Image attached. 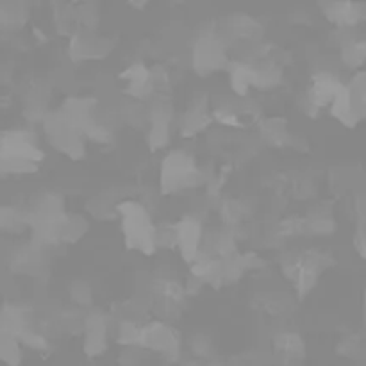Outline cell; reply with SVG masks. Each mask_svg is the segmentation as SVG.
Masks as SVG:
<instances>
[{
  "label": "cell",
  "instance_id": "22",
  "mask_svg": "<svg viewBox=\"0 0 366 366\" xmlns=\"http://www.w3.org/2000/svg\"><path fill=\"white\" fill-rule=\"evenodd\" d=\"M362 241H365V240H362V233L359 231L357 236H355V240H354V245H355V248H357V252H359V255H361V257L365 255V243H362Z\"/></svg>",
  "mask_w": 366,
  "mask_h": 366
},
{
  "label": "cell",
  "instance_id": "12",
  "mask_svg": "<svg viewBox=\"0 0 366 366\" xmlns=\"http://www.w3.org/2000/svg\"><path fill=\"white\" fill-rule=\"evenodd\" d=\"M347 88L348 102L352 106V111L357 116V120H361L365 116V74H357Z\"/></svg>",
  "mask_w": 366,
  "mask_h": 366
},
{
  "label": "cell",
  "instance_id": "1",
  "mask_svg": "<svg viewBox=\"0 0 366 366\" xmlns=\"http://www.w3.org/2000/svg\"><path fill=\"white\" fill-rule=\"evenodd\" d=\"M41 160L43 152L36 147L34 134L15 131L0 138V172L33 174Z\"/></svg>",
  "mask_w": 366,
  "mask_h": 366
},
{
  "label": "cell",
  "instance_id": "13",
  "mask_svg": "<svg viewBox=\"0 0 366 366\" xmlns=\"http://www.w3.org/2000/svg\"><path fill=\"white\" fill-rule=\"evenodd\" d=\"M231 81H233V88L236 89V93L245 95L248 86H255V70L247 65H234V68L231 70Z\"/></svg>",
  "mask_w": 366,
  "mask_h": 366
},
{
  "label": "cell",
  "instance_id": "7",
  "mask_svg": "<svg viewBox=\"0 0 366 366\" xmlns=\"http://www.w3.org/2000/svg\"><path fill=\"white\" fill-rule=\"evenodd\" d=\"M343 84L331 74H318L313 79V86L309 89V104L316 109L323 108L327 104H333Z\"/></svg>",
  "mask_w": 366,
  "mask_h": 366
},
{
  "label": "cell",
  "instance_id": "8",
  "mask_svg": "<svg viewBox=\"0 0 366 366\" xmlns=\"http://www.w3.org/2000/svg\"><path fill=\"white\" fill-rule=\"evenodd\" d=\"M200 241V223L196 220L184 218L175 226V243L181 247L182 255L186 261H195L199 255Z\"/></svg>",
  "mask_w": 366,
  "mask_h": 366
},
{
  "label": "cell",
  "instance_id": "21",
  "mask_svg": "<svg viewBox=\"0 0 366 366\" xmlns=\"http://www.w3.org/2000/svg\"><path fill=\"white\" fill-rule=\"evenodd\" d=\"M16 220V215L13 209H8V207H4V209H0V227H9L13 226V222Z\"/></svg>",
  "mask_w": 366,
  "mask_h": 366
},
{
  "label": "cell",
  "instance_id": "16",
  "mask_svg": "<svg viewBox=\"0 0 366 366\" xmlns=\"http://www.w3.org/2000/svg\"><path fill=\"white\" fill-rule=\"evenodd\" d=\"M207 113H206V104H199L195 106V111H189L188 116H186V134H192L195 131H200L209 118H207Z\"/></svg>",
  "mask_w": 366,
  "mask_h": 366
},
{
  "label": "cell",
  "instance_id": "14",
  "mask_svg": "<svg viewBox=\"0 0 366 366\" xmlns=\"http://www.w3.org/2000/svg\"><path fill=\"white\" fill-rule=\"evenodd\" d=\"M0 359L9 365H16L20 361V350L16 345V338H13L8 331L0 327Z\"/></svg>",
  "mask_w": 366,
  "mask_h": 366
},
{
  "label": "cell",
  "instance_id": "19",
  "mask_svg": "<svg viewBox=\"0 0 366 366\" xmlns=\"http://www.w3.org/2000/svg\"><path fill=\"white\" fill-rule=\"evenodd\" d=\"M120 331H122V343L131 345L140 341V329H136V326L133 323H122Z\"/></svg>",
  "mask_w": 366,
  "mask_h": 366
},
{
  "label": "cell",
  "instance_id": "11",
  "mask_svg": "<svg viewBox=\"0 0 366 366\" xmlns=\"http://www.w3.org/2000/svg\"><path fill=\"white\" fill-rule=\"evenodd\" d=\"M120 77L129 81V93H133L138 99L148 95V93L152 92V88H154V82H152L150 79V72H148L143 65H133V67L127 68Z\"/></svg>",
  "mask_w": 366,
  "mask_h": 366
},
{
  "label": "cell",
  "instance_id": "17",
  "mask_svg": "<svg viewBox=\"0 0 366 366\" xmlns=\"http://www.w3.org/2000/svg\"><path fill=\"white\" fill-rule=\"evenodd\" d=\"M277 348L279 350L286 352L292 357H296V355H304V345L300 341L299 336L295 334H282V336L277 338Z\"/></svg>",
  "mask_w": 366,
  "mask_h": 366
},
{
  "label": "cell",
  "instance_id": "20",
  "mask_svg": "<svg viewBox=\"0 0 366 366\" xmlns=\"http://www.w3.org/2000/svg\"><path fill=\"white\" fill-rule=\"evenodd\" d=\"M215 115H216V118H218L222 123H226V126H240V120H238V115H234V113L216 111Z\"/></svg>",
  "mask_w": 366,
  "mask_h": 366
},
{
  "label": "cell",
  "instance_id": "10",
  "mask_svg": "<svg viewBox=\"0 0 366 366\" xmlns=\"http://www.w3.org/2000/svg\"><path fill=\"white\" fill-rule=\"evenodd\" d=\"M106 348V320L100 315H92L86 322L84 350L89 355H96Z\"/></svg>",
  "mask_w": 366,
  "mask_h": 366
},
{
  "label": "cell",
  "instance_id": "2",
  "mask_svg": "<svg viewBox=\"0 0 366 366\" xmlns=\"http://www.w3.org/2000/svg\"><path fill=\"white\" fill-rule=\"evenodd\" d=\"M118 211L122 213L123 218L122 227L127 247L138 248L145 254H152L155 248V229L145 207L136 202H122L118 206Z\"/></svg>",
  "mask_w": 366,
  "mask_h": 366
},
{
  "label": "cell",
  "instance_id": "9",
  "mask_svg": "<svg viewBox=\"0 0 366 366\" xmlns=\"http://www.w3.org/2000/svg\"><path fill=\"white\" fill-rule=\"evenodd\" d=\"M327 16L338 26H354L362 18L365 6L362 4H350V2H334V4H323Z\"/></svg>",
  "mask_w": 366,
  "mask_h": 366
},
{
  "label": "cell",
  "instance_id": "6",
  "mask_svg": "<svg viewBox=\"0 0 366 366\" xmlns=\"http://www.w3.org/2000/svg\"><path fill=\"white\" fill-rule=\"evenodd\" d=\"M140 345L152 348V350L163 352V354H177V338L170 327L163 323H152L147 329H140Z\"/></svg>",
  "mask_w": 366,
  "mask_h": 366
},
{
  "label": "cell",
  "instance_id": "15",
  "mask_svg": "<svg viewBox=\"0 0 366 366\" xmlns=\"http://www.w3.org/2000/svg\"><path fill=\"white\" fill-rule=\"evenodd\" d=\"M168 141V120L165 118V113H155L154 123H152L150 145L154 148L163 147Z\"/></svg>",
  "mask_w": 366,
  "mask_h": 366
},
{
  "label": "cell",
  "instance_id": "4",
  "mask_svg": "<svg viewBox=\"0 0 366 366\" xmlns=\"http://www.w3.org/2000/svg\"><path fill=\"white\" fill-rule=\"evenodd\" d=\"M45 131L48 134V140L56 148L61 152L68 154L74 160H79L84 154V147H82V138L77 131L72 127V123L65 118L63 113H56V115L48 116L45 122Z\"/></svg>",
  "mask_w": 366,
  "mask_h": 366
},
{
  "label": "cell",
  "instance_id": "3",
  "mask_svg": "<svg viewBox=\"0 0 366 366\" xmlns=\"http://www.w3.org/2000/svg\"><path fill=\"white\" fill-rule=\"evenodd\" d=\"M196 179H199V170L189 155L182 154V152H174L165 160L161 181H163V189L167 193L195 186Z\"/></svg>",
  "mask_w": 366,
  "mask_h": 366
},
{
  "label": "cell",
  "instance_id": "5",
  "mask_svg": "<svg viewBox=\"0 0 366 366\" xmlns=\"http://www.w3.org/2000/svg\"><path fill=\"white\" fill-rule=\"evenodd\" d=\"M193 65L200 74L222 68L226 65V52H223L220 41L211 36L199 40V43L195 45V52H193Z\"/></svg>",
  "mask_w": 366,
  "mask_h": 366
},
{
  "label": "cell",
  "instance_id": "18",
  "mask_svg": "<svg viewBox=\"0 0 366 366\" xmlns=\"http://www.w3.org/2000/svg\"><path fill=\"white\" fill-rule=\"evenodd\" d=\"M343 60L348 67H357L365 60V43L357 41V43L348 45L343 50Z\"/></svg>",
  "mask_w": 366,
  "mask_h": 366
}]
</instances>
